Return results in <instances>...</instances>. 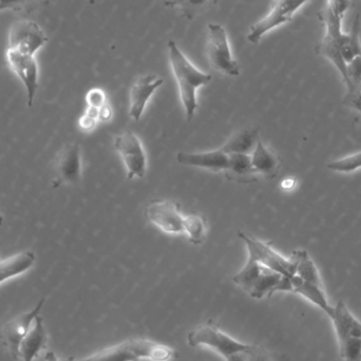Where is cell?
<instances>
[{
	"mask_svg": "<svg viewBox=\"0 0 361 361\" xmlns=\"http://www.w3.org/2000/svg\"><path fill=\"white\" fill-rule=\"evenodd\" d=\"M187 341L190 347L205 345L218 352L225 360L235 354L243 353L250 347V345L240 343L225 334L212 322H207L193 329L189 333Z\"/></svg>",
	"mask_w": 361,
	"mask_h": 361,
	"instance_id": "obj_5",
	"label": "cell"
},
{
	"mask_svg": "<svg viewBox=\"0 0 361 361\" xmlns=\"http://www.w3.org/2000/svg\"><path fill=\"white\" fill-rule=\"evenodd\" d=\"M243 355L245 361H290L286 356L269 351L262 345H250Z\"/></svg>",
	"mask_w": 361,
	"mask_h": 361,
	"instance_id": "obj_27",
	"label": "cell"
},
{
	"mask_svg": "<svg viewBox=\"0 0 361 361\" xmlns=\"http://www.w3.org/2000/svg\"><path fill=\"white\" fill-rule=\"evenodd\" d=\"M6 59L12 71L16 74L17 78L25 86L27 91V106L31 108L38 89V75H39L35 56L6 49Z\"/></svg>",
	"mask_w": 361,
	"mask_h": 361,
	"instance_id": "obj_13",
	"label": "cell"
},
{
	"mask_svg": "<svg viewBox=\"0 0 361 361\" xmlns=\"http://www.w3.org/2000/svg\"><path fill=\"white\" fill-rule=\"evenodd\" d=\"M4 10H8V8H6V6H4V4H0V12Z\"/></svg>",
	"mask_w": 361,
	"mask_h": 361,
	"instance_id": "obj_40",
	"label": "cell"
},
{
	"mask_svg": "<svg viewBox=\"0 0 361 361\" xmlns=\"http://www.w3.org/2000/svg\"><path fill=\"white\" fill-rule=\"evenodd\" d=\"M97 118L84 114V116L80 118V127L82 130L90 131L93 130L97 126Z\"/></svg>",
	"mask_w": 361,
	"mask_h": 361,
	"instance_id": "obj_35",
	"label": "cell"
},
{
	"mask_svg": "<svg viewBox=\"0 0 361 361\" xmlns=\"http://www.w3.org/2000/svg\"><path fill=\"white\" fill-rule=\"evenodd\" d=\"M326 6H328L334 14H336L337 16L343 19L345 13L348 12L350 6H351V0H328Z\"/></svg>",
	"mask_w": 361,
	"mask_h": 361,
	"instance_id": "obj_33",
	"label": "cell"
},
{
	"mask_svg": "<svg viewBox=\"0 0 361 361\" xmlns=\"http://www.w3.org/2000/svg\"><path fill=\"white\" fill-rule=\"evenodd\" d=\"M145 216L149 222L167 233H184V216L180 205L171 200H154L145 207Z\"/></svg>",
	"mask_w": 361,
	"mask_h": 361,
	"instance_id": "obj_12",
	"label": "cell"
},
{
	"mask_svg": "<svg viewBox=\"0 0 361 361\" xmlns=\"http://www.w3.org/2000/svg\"><path fill=\"white\" fill-rule=\"evenodd\" d=\"M357 90L360 91V92H361V82H360V85H358Z\"/></svg>",
	"mask_w": 361,
	"mask_h": 361,
	"instance_id": "obj_42",
	"label": "cell"
},
{
	"mask_svg": "<svg viewBox=\"0 0 361 361\" xmlns=\"http://www.w3.org/2000/svg\"><path fill=\"white\" fill-rule=\"evenodd\" d=\"M250 159H252V167L259 177L271 180L275 179L279 173L280 166H281L280 159L273 150L269 149L262 143L261 139H259Z\"/></svg>",
	"mask_w": 361,
	"mask_h": 361,
	"instance_id": "obj_19",
	"label": "cell"
},
{
	"mask_svg": "<svg viewBox=\"0 0 361 361\" xmlns=\"http://www.w3.org/2000/svg\"><path fill=\"white\" fill-rule=\"evenodd\" d=\"M44 361H59V360L53 352H48L44 356Z\"/></svg>",
	"mask_w": 361,
	"mask_h": 361,
	"instance_id": "obj_39",
	"label": "cell"
},
{
	"mask_svg": "<svg viewBox=\"0 0 361 361\" xmlns=\"http://www.w3.org/2000/svg\"><path fill=\"white\" fill-rule=\"evenodd\" d=\"M233 281L254 299L271 297L276 292H293L290 278L250 258Z\"/></svg>",
	"mask_w": 361,
	"mask_h": 361,
	"instance_id": "obj_2",
	"label": "cell"
},
{
	"mask_svg": "<svg viewBox=\"0 0 361 361\" xmlns=\"http://www.w3.org/2000/svg\"><path fill=\"white\" fill-rule=\"evenodd\" d=\"M114 146L126 167L127 179L145 177L147 159L141 141L135 133L131 131L121 133L114 139Z\"/></svg>",
	"mask_w": 361,
	"mask_h": 361,
	"instance_id": "obj_10",
	"label": "cell"
},
{
	"mask_svg": "<svg viewBox=\"0 0 361 361\" xmlns=\"http://www.w3.org/2000/svg\"><path fill=\"white\" fill-rule=\"evenodd\" d=\"M184 233L188 235L189 242L193 245H201L205 240V220L200 214H191L184 216Z\"/></svg>",
	"mask_w": 361,
	"mask_h": 361,
	"instance_id": "obj_26",
	"label": "cell"
},
{
	"mask_svg": "<svg viewBox=\"0 0 361 361\" xmlns=\"http://www.w3.org/2000/svg\"><path fill=\"white\" fill-rule=\"evenodd\" d=\"M177 161L184 166L197 167V169H208V171L219 173V171H225L226 169L228 164V154L221 149L200 152V154L182 152L177 154Z\"/></svg>",
	"mask_w": 361,
	"mask_h": 361,
	"instance_id": "obj_17",
	"label": "cell"
},
{
	"mask_svg": "<svg viewBox=\"0 0 361 361\" xmlns=\"http://www.w3.org/2000/svg\"><path fill=\"white\" fill-rule=\"evenodd\" d=\"M44 302H46V297H42L32 311L21 314L18 317L6 324V326L2 329V343L8 348L13 360H17L20 357L19 356V348H20L21 341H23L25 335L29 333L32 322L39 315Z\"/></svg>",
	"mask_w": 361,
	"mask_h": 361,
	"instance_id": "obj_14",
	"label": "cell"
},
{
	"mask_svg": "<svg viewBox=\"0 0 361 361\" xmlns=\"http://www.w3.org/2000/svg\"><path fill=\"white\" fill-rule=\"evenodd\" d=\"M2 223H4V216L0 214V225H2Z\"/></svg>",
	"mask_w": 361,
	"mask_h": 361,
	"instance_id": "obj_41",
	"label": "cell"
},
{
	"mask_svg": "<svg viewBox=\"0 0 361 361\" xmlns=\"http://www.w3.org/2000/svg\"><path fill=\"white\" fill-rule=\"evenodd\" d=\"M175 356V350L162 343L149 339L133 338L76 361H169Z\"/></svg>",
	"mask_w": 361,
	"mask_h": 361,
	"instance_id": "obj_3",
	"label": "cell"
},
{
	"mask_svg": "<svg viewBox=\"0 0 361 361\" xmlns=\"http://www.w3.org/2000/svg\"><path fill=\"white\" fill-rule=\"evenodd\" d=\"M360 27V16L356 15L351 31L347 33V37H345V42L343 47V59L345 63H350L352 59L361 55Z\"/></svg>",
	"mask_w": 361,
	"mask_h": 361,
	"instance_id": "obj_25",
	"label": "cell"
},
{
	"mask_svg": "<svg viewBox=\"0 0 361 361\" xmlns=\"http://www.w3.org/2000/svg\"><path fill=\"white\" fill-rule=\"evenodd\" d=\"M73 360H74V358L71 357V358H69V360H68V361H73Z\"/></svg>",
	"mask_w": 361,
	"mask_h": 361,
	"instance_id": "obj_43",
	"label": "cell"
},
{
	"mask_svg": "<svg viewBox=\"0 0 361 361\" xmlns=\"http://www.w3.org/2000/svg\"><path fill=\"white\" fill-rule=\"evenodd\" d=\"M218 0H185L182 6V15L187 19H193L197 15L214 6Z\"/></svg>",
	"mask_w": 361,
	"mask_h": 361,
	"instance_id": "obj_29",
	"label": "cell"
},
{
	"mask_svg": "<svg viewBox=\"0 0 361 361\" xmlns=\"http://www.w3.org/2000/svg\"><path fill=\"white\" fill-rule=\"evenodd\" d=\"M167 47L169 61L179 87L185 114L187 121L190 122L197 108V90L200 87L209 84L212 78L210 74L203 73L197 70L180 52L179 47L173 40H169Z\"/></svg>",
	"mask_w": 361,
	"mask_h": 361,
	"instance_id": "obj_1",
	"label": "cell"
},
{
	"mask_svg": "<svg viewBox=\"0 0 361 361\" xmlns=\"http://www.w3.org/2000/svg\"><path fill=\"white\" fill-rule=\"evenodd\" d=\"M320 20L324 25V36L315 48L318 55L332 61L343 78L347 91L351 90V84L347 74V63L343 59V47L347 33L343 31V18L337 16L328 6L318 13Z\"/></svg>",
	"mask_w": 361,
	"mask_h": 361,
	"instance_id": "obj_4",
	"label": "cell"
},
{
	"mask_svg": "<svg viewBox=\"0 0 361 361\" xmlns=\"http://www.w3.org/2000/svg\"><path fill=\"white\" fill-rule=\"evenodd\" d=\"M164 84V80L154 74H146L135 80L130 90V116L139 122L152 95Z\"/></svg>",
	"mask_w": 361,
	"mask_h": 361,
	"instance_id": "obj_16",
	"label": "cell"
},
{
	"mask_svg": "<svg viewBox=\"0 0 361 361\" xmlns=\"http://www.w3.org/2000/svg\"><path fill=\"white\" fill-rule=\"evenodd\" d=\"M47 345H48V335H47L42 318L38 315L34 320L33 328L30 329L29 333L21 341L19 356L23 361H33L42 350L46 349Z\"/></svg>",
	"mask_w": 361,
	"mask_h": 361,
	"instance_id": "obj_18",
	"label": "cell"
},
{
	"mask_svg": "<svg viewBox=\"0 0 361 361\" xmlns=\"http://www.w3.org/2000/svg\"><path fill=\"white\" fill-rule=\"evenodd\" d=\"M35 254L31 250L19 252L10 258L0 261V284L11 278L25 273L33 267Z\"/></svg>",
	"mask_w": 361,
	"mask_h": 361,
	"instance_id": "obj_23",
	"label": "cell"
},
{
	"mask_svg": "<svg viewBox=\"0 0 361 361\" xmlns=\"http://www.w3.org/2000/svg\"><path fill=\"white\" fill-rule=\"evenodd\" d=\"M290 258L296 263V276L303 281L324 288L319 271L307 252L303 250H294Z\"/></svg>",
	"mask_w": 361,
	"mask_h": 361,
	"instance_id": "obj_24",
	"label": "cell"
},
{
	"mask_svg": "<svg viewBox=\"0 0 361 361\" xmlns=\"http://www.w3.org/2000/svg\"><path fill=\"white\" fill-rule=\"evenodd\" d=\"M238 235L241 238L242 241L247 247L248 254H250L248 258L281 274L284 277L290 278V279L296 275V263L292 258H284L283 256L275 252L274 248L269 246V244L256 239L250 233L239 231Z\"/></svg>",
	"mask_w": 361,
	"mask_h": 361,
	"instance_id": "obj_7",
	"label": "cell"
},
{
	"mask_svg": "<svg viewBox=\"0 0 361 361\" xmlns=\"http://www.w3.org/2000/svg\"><path fill=\"white\" fill-rule=\"evenodd\" d=\"M243 353L235 354V355L231 356V357L227 358L226 361H245Z\"/></svg>",
	"mask_w": 361,
	"mask_h": 361,
	"instance_id": "obj_38",
	"label": "cell"
},
{
	"mask_svg": "<svg viewBox=\"0 0 361 361\" xmlns=\"http://www.w3.org/2000/svg\"><path fill=\"white\" fill-rule=\"evenodd\" d=\"M224 173L227 179L239 183H252L259 179L248 154H228V164Z\"/></svg>",
	"mask_w": 361,
	"mask_h": 361,
	"instance_id": "obj_20",
	"label": "cell"
},
{
	"mask_svg": "<svg viewBox=\"0 0 361 361\" xmlns=\"http://www.w3.org/2000/svg\"><path fill=\"white\" fill-rule=\"evenodd\" d=\"M290 282H292L293 293H296V294L305 297L310 302L322 309L326 315H330L333 310V305H331L329 302L328 297H326V292H324V288L303 281L296 275L290 278Z\"/></svg>",
	"mask_w": 361,
	"mask_h": 361,
	"instance_id": "obj_21",
	"label": "cell"
},
{
	"mask_svg": "<svg viewBox=\"0 0 361 361\" xmlns=\"http://www.w3.org/2000/svg\"><path fill=\"white\" fill-rule=\"evenodd\" d=\"M206 55L209 65L216 71L229 76L240 75L241 70L231 54L226 31L224 27L218 23L208 25Z\"/></svg>",
	"mask_w": 361,
	"mask_h": 361,
	"instance_id": "obj_6",
	"label": "cell"
},
{
	"mask_svg": "<svg viewBox=\"0 0 361 361\" xmlns=\"http://www.w3.org/2000/svg\"><path fill=\"white\" fill-rule=\"evenodd\" d=\"M47 42L48 37L37 23L27 19H19L11 25L6 49L35 56L36 52Z\"/></svg>",
	"mask_w": 361,
	"mask_h": 361,
	"instance_id": "obj_8",
	"label": "cell"
},
{
	"mask_svg": "<svg viewBox=\"0 0 361 361\" xmlns=\"http://www.w3.org/2000/svg\"><path fill=\"white\" fill-rule=\"evenodd\" d=\"M309 1L310 0H274L269 14L250 27L247 34L248 42L254 44H258L267 32L292 21L295 13Z\"/></svg>",
	"mask_w": 361,
	"mask_h": 361,
	"instance_id": "obj_9",
	"label": "cell"
},
{
	"mask_svg": "<svg viewBox=\"0 0 361 361\" xmlns=\"http://www.w3.org/2000/svg\"><path fill=\"white\" fill-rule=\"evenodd\" d=\"M343 104L348 107L352 108V109L356 110V111L360 112L361 114V92L357 89L354 91H350L345 94V99H343Z\"/></svg>",
	"mask_w": 361,
	"mask_h": 361,
	"instance_id": "obj_34",
	"label": "cell"
},
{
	"mask_svg": "<svg viewBox=\"0 0 361 361\" xmlns=\"http://www.w3.org/2000/svg\"><path fill=\"white\" fill-rule=\"evenodd\" d=\"M185 0H165V6L169 8H175V6H180Z\"/></svg>",
	"mask_w": 361,
	"mask_h": 361,
	"instance_id": "obj_37",
	"label": "cell"
},
{
	"mask_svg": "<svg viewBox=\"0 0 361 361\" xmlns=\"http://www.w3.org/2000/svg\"><path fill=\"white\" fill-rule=\"evenodd\" d=\"M49 0H0L8 10L32 11L48 4Z\"/></svg>",
	"mask_w": 361,
	"mask_h": 361,
	"instance_id": "obj_30",
	"label": "cell"
},
{
	"mask_svg": "<svg viewBox=\"0 0 361 361\" xmlns=\"http://www.w3.org/2000/svg\"><path fill=\"white\" fill-rule=\"evenodd\" d=\"M86 102L89 107H94L97 108V109H101L108 101L105 92H104L103 90L99 88H94L91 89V90L87 93Z\"/></svg>",
	"mask_w": 361,
	"mask_h": 361,
	"instance_id": "obj_32",
	"label": "cell"
},
{
	"mask_svg": "<svg viewBox=\"0 0 361 361\" xmlns=\"http://www.w3.org/2000/svg\"><path fill=\"white\" fill-rule=\"evenodd\" d=\"M82 180V156L80 146L70 143L63 146L54 161V178L53 188L61 185H76Z\"/></svg>",
	"mask_w": 361,
	"mask_h": 361,
	"instance_id": "obj_11",
	"label": "cell"
},
{
	"mask_svg": "<svg viewBox=\"0 0 361 361\" xmlns=\"http://www.w3.org/2000/svg\"><path fill=\"white\" fill-rule=\"evenodd\" d=\"M259 139L258 128L242 129L231 135L220 149L226 154H250L254 152Z\"/></svg>",
	"mask_w": 361,
	"mask_h": 361,
	"instance_id": "obj_22",
	"label": "cell"
},
{
	"mask_svg": "<svg viewBox=\"0 0 361 361\" xmlns=\"http://www.w3.org/2000/svg\"><path fill=\"white\" fill-rule=\"evenodd\" d=\"M328 169L336 173H350L361 169V152L329 163Z\"/></svg>",
	"mask_w": 361,
	"mask_h": 361,
	"instance_id": "obj_28",
	"label": "cell"
},
{
	"mask_svg": "<svg viewBox=\"0 0 361 361\" xmlns=\"http://www.w3.org/2000/svg\"><path fill=\"white\" fill-rule=\"evenodd\" d=\"M328 317L332 320L339 347L348 343H361V322L350 312L343 301L333 305Z\"/></svg>",
	"mask_w": 361,
	"mask_h": 361,
	"instance_id": "obj_15",
	"label": "cell"
},
{
	"mask_svg": "<svg viewBox=\"0 0 361 361\" xmlns=\"http://www.w3.org/2000/svg\"><path fill=\"white\" fill-rule=\"evenodd\" d=\"M347 74L350 84H351V90L350 91L356 90L361 82V55H358L347 63ZM350 91H347V92H350Z\"/></svg>",
	"mask_w": 361,
	"mask_h": 361,
	"instance_id": "obj_31",
	"label": "cell"
},
{
	"mask_svg": "<svg viewBox=\"0 0 361 361\" xmlns=\"http://www.w3.org/2000/svg\"><path fill=\"white\" fill-rule=\"evenodd\" d=\"M111 118L112 108L107 102V103L99 109V120L103 121V122H107V121H109Z\"/></svg>",
	"mask_w": 361,
	"mask_h": 361,
	"instance_id": "obj_36",
	"label": "cell"
}]
</instances>
